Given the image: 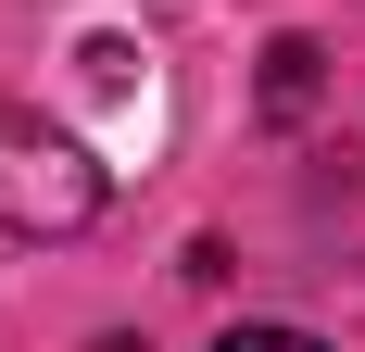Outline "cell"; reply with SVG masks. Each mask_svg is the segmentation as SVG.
Returning <instances> with one entry per match:
<instances>
[{
    "label": "cell",
    "mask_w": 365,
    "mask_h": 352,
    "mask_svg": "<svg viewBox=\"0 0 365 352\" xmlns=\"http://www.w3.org/2000/svg\"><path fill=\"white\" fill-rule=\"evenodd\" d=\"M215 352H328V340H302V327H227Z\"/></svg>",
    "instance_id": "3"
},
{
    "label": "cell",
    "mask_w": 365,
    "mask_h": 352,
    "mask_svg": "<svg viewBox=\"0 0 365 352\" xmlns=\"http://www.w3.org/2000/svg\"><path fill=\"white\" fill-rule=\"evenodd\" d=\"M88 214H101V164L26 101H0V239H76Z\"/></svg>",
    "instance_id": "1"
},
{
    "label": "cell",
    "mask_w": 365,
    "mask_h": 352,
    "mask_svg": "<svg viewBox=\"0 0 365 352\" xmlns=\"http://www.w3.org/2000/svg\"><path fill=\"white\" fill-rule=\"evenodd\" d=\"M264 113H277V126L315 113V38H264Z\"/></svg>",
    "instance_id": "2"
}]
</instances>
